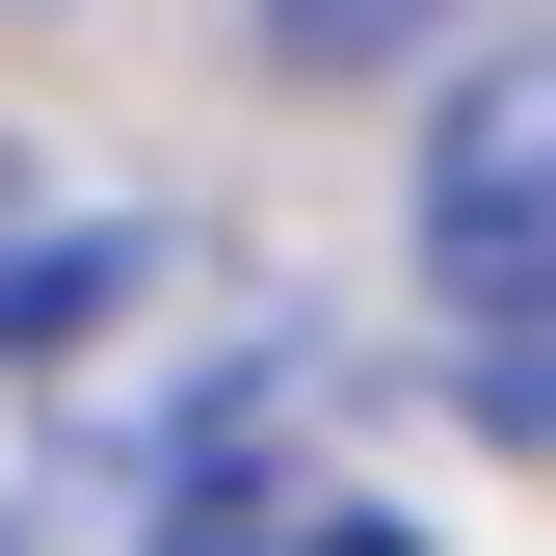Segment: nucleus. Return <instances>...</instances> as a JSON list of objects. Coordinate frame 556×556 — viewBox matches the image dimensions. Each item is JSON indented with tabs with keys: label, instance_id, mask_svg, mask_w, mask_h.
<instances>
[{
	"label": "nucleus",
	"instance_id": "1",
	"mask_svg": "<svg viewBox=\"0 0 556 556\" xmlns=\"http://www.w3.org/2000/svg\"><path fill=\"white\" fill-rule=\"evenodd\" d=\"M425 292H451L477 451H556V27L425 106Z\"/></svg>",
	"mask_w": 556,
	"mask_h": 556
},
{
	"label": "nucleus",
	"instance_id": "4",
	"mask_svg": "<svg viewBox=\"0 0 556 556\" xmlns=\"http://www.w3.org/2000/svg\"><path fill=\"white\" fill-rule=\"evenodd\" d=\"M160 556H397V530H371V504H213V477H186Z\"/></svg>",
	"mask_w": 556,
	"mask_h": 556
},
{
	"label": "nucleus",
	"instance_id": "2",
	"mask_svg": "<svg viewBox=\"0 0 556 556\" xmlns=\"http://www.w3.org/2000/svg\"><path fill=\"white\" fill-rule=\"evenodd\" d=\"M80 504V397H53V344H0V556H53Z\"/></svg>",
	"mask_w": 556,
	"mask_h": 556
},
{
	"label": "nucleus",
	"instance_id": "3",
	"mask_svg": "<svg viewBox=\"0 0 556 556\" xmlns=\"http://www.w3.org/2000/svg\"><path fill=\"white\" fill-rule=\"evenodd\" d=\"M239 27H265V53H292V80H371V53H425V27H451V0H239Z\"/></svg>",
	"mask_w": 556,
	"mask_h": 556
}]
</instances>
